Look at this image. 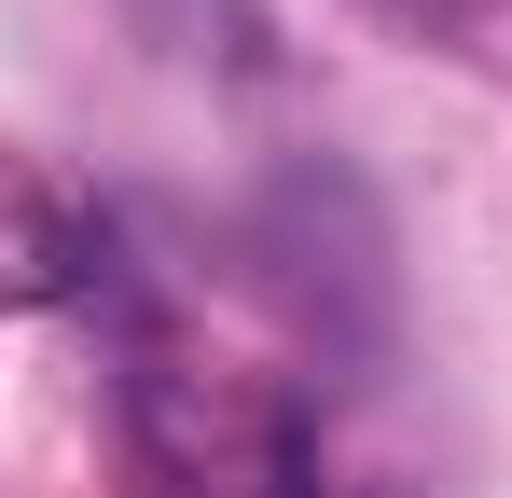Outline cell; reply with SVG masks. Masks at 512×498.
I'll return each mask as SVG.
<instances>
[{
  "label": "cell",
  "instance_id": "1",
  "mask_svg": "<svg viewBox=\"0 0 512 498\" xmlns=\"http://www.w3.org/2000/svg\"><path fill=\"white\" fill-rule=\"evenodd\" d=\"M84 277H97V222H84V194H70L56 166L0 153V319L70 305Z\"/></svg>",
  "mask_w": 512,
  "mask_h": 498
},
{
  "label": "cell",
  "instance_id": "2",
  "mask_svg": "<svg viewBox=\"0 0 512 498\" xmlns=\"http://www.w3.org/2000/svg\"><path fill=\"white\" fill-rule=\"evenodd\" d=\"M388 14H416V28H485L499 0H388Z\"/></svg>",
  "mask_w": 512,
  "mask_h": 498
}]
</instances>
